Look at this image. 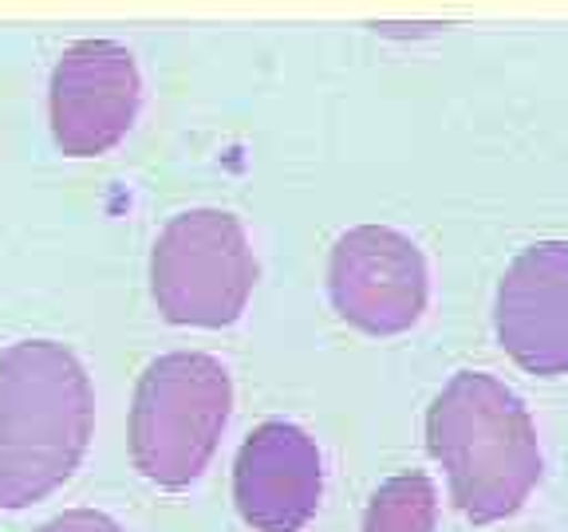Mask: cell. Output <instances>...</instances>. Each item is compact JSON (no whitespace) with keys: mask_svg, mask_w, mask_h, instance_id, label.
<instances>
[{"mask_svg":"<svg viewBox=\"0 0 568 532\" xmlns=\"http://www.w3.org/2000/svg\"><path fill=\"white\" fill-rule=\"evenodd\" d=\"M95 422L83 364L63 344L0 351V509H28L80 470Z\"/></svg>","mask_w":568,"mask_h":532,"instance_id":"6da1fadb","label":"cell"},{"mask_svg":"<svg viewBox=\"0 0 568 532\" xmlns=\"http://www.w3.org/2000/svg\"><path fill=\"white\" fill-rule=\"evenodd\" d=\"M426 446L450 501L474 524L514 516L541 481V446L525 402L486 371H458L426 410Z\"/></svg>","mask_w":568,"mask_h":532,"instance_id":"7a4b0ae2","label":"cell"},{"mask_svg":"<svg viewBox=\"0 0 568 532\" xmlns=\"http://www.w3.org/2000/svg\"><path fill=\"white\" fill-rule=\"evenodd\" d=\"M233 410V382L213 355H159L131 402V461L159 489H186L210 466Z\"/></svg>","mask_w":568,"mask_h":532,"instance_id":"3957f363","label":"cell"},{"mask_svg":"<svg viewBox=\"0 0 568 532\" xmlns=\"http://www.w3.org/2000/svg\"><path fill=\"white\" fill-rule=\"evenodd\" d=\"M257 284L245 225L225 209L170 217L151 253V296L178 328H230Z\"/></svg>","mask_w":568,"mask_h":532,"instance_id":"277c9868","label":"cell"},{"mask_svg":"<svg viewBox=\"0 0 568 532\" xmlns=\"http://www.w3.org/2000/svg\"><path fill=\"white\" fill-rule=\"evenodd\" d=\"M328 296L339 319L367 336L410 331L430 296L423 248L390 225H355L332 248Z\"/></svg>","mask_w":568,"mask_h":532,"instance_id":"5b68a950","label":"cell"},{"mask_svg":"<svg viewBox=\"0 0 568 532\" xmlns=\"http://www.w3.org/2000/svg\"><path fill=\"white\" fill-rule=\"evenodd\" d=\"M142 80L134 55L115 40H80L60 55L48 88L52 139L68 158H99L139 119Z\"/></svg>","mask_w":568,"mask_h":532,"instance_id":"8992f818","label":"cell"},{"mask_svg":"<svg viewBox=\"0 0 568 532\" xmlns=\"http://www.w3.org/2000/svg\"><path fill=\"white\" fill-rule=\"evenodd\" d=\"M497 344L521 371H568V241H537L497 284Z\"/></svg>","mask_w":568,"mask_h":532,"instance_id":"52a82bcc","label":"cell"},{"mask_svg":"<svg viewBox=\"0 0 568 532\" xmlns=\"http://www.w3.org/2000/svg\"><path fill=\"white\" fill-rule=\"evenodd\" d=\"M324 497V461L296 422H265L233 461V505L253 532H301Z\"/></svg>","mask_w":568,"mask_h":532,"instance_id":"ba28073f","label":"cell"},{"mask_svg":"<svg viewBox=\"0 0 568 532\" xmlns=\"http://www.w3.org/2000/svg\"><path fill=\"white\" fill-rule=\"evenodd\" d=\"M438 493L426 473L387 478L367 501L364 532H435Z\"/></svg>","mask_w":568,"mask_h":532,"instance_id":"9c48e42d","label":"cell"},{"mask_svg":"<svg viewBox=\"0 0 568 532\" xmlns=\"http://www.w3.org/2000/svg\"><path fill=\"white\" fill-rule=\"evenodd\" d=\"M36 532H123V524H115L106 513H95V509H68V513L44 521Z\"/></svg>","mask_w":568,"mask_h":532,"instance_id":"30bf717a","label":"cell"}]
</instances>
